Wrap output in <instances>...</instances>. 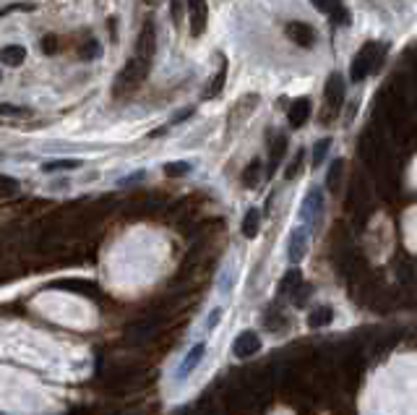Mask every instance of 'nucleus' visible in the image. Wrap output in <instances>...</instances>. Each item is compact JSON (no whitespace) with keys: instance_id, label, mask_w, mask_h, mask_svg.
Returning a JSON list of instances; mask_svg holds the SVG:
<instances>
[{"instance_id":"nucleus-1","label":"nucleus","mask_w":417,"mask_h":415,"mask_svg":"<svg viewBox=\"0 0 417 415\" xmlns=\"http://www.w3.org/2000/svg\"><path fill=\"white\" fill-rule=\"evenodd\" d=\"M154 50H157V35H154V26L144 24L141 35L136 40V50L131 55V61L123 66L118 76H115V97H126L133 95L141 84L146 81L149 71H152V61H154Z\"/></svg>"},{"instance_id":"nucleus-2","label":"nucleus","mask_w":417,"mask_h":415,"mask_svg":"<svg viewBox=\"0 0 417 415\" xmlns=\"http://www.w3.org/2000/svg\"><path fill=\"white\" fill-rule=\"evenodd\" d=\"M386 52H389V47H386L383 42L363 44V50L352 58V66H349V78L358 84V81H363V78L370 76V73H375V71L383 66V61H386Z\"/></svg>"},{"instance_id":"nucleus-3","label":"nucleus","mask_w":417,"mask_h":415,"mask_svg":"<svg viewBox=\"0 0 417 415\" xmlns=\"http://www.w3.org/2000/svg\"><path fill=\"white\" fill-rule=\"evenodd\" d=\"M342 104H344V78L339 73H332V76L326 78V89H324V115H321V121L329 123L334 115L342 110Z\"/></svg>"},{"instance_id":"nucleus-4","label":"nucleus","mask_w":417,"mask_h":415,"mask_svg":"<svg viewBox=\"0 0 417 415\" xmlns=\"http://www.w3.org/2000/svg\"><path fill=\"white\" fill-rule=\"evenodd\" d=\"M258 102H261V97L258 95H243L235 102V107H232L230 113V121H227V126H230V131H238L243 123L250 118V115L255 113V107H258Z\"/></svg>"},{"instance_id":"nucleus-5","label":"nucleus","mask_w":417,"mask_h":415,"mask_svg":"<svg viewBox=\"0 0 417 415\" xmlns=\"http://www.w3.org/2000/svg\"><path fill=\"white\" fill-rule=\"evenodd\" d=\"M186 11H188V24H191V35L201 37L206 32V18H209L206 0H186Z\"/></svg>"},{"instance_id":"nucleus-6","label":"nucleus","mask_w":417,"mask_h":415,"mask_svg":"<svg viewBox=\"0 0 417 415\" xmlns=\"http://www.w3.org/2000/svg\"><path fill=\"white\" fill-rule=\"evenodd\" d=\"M235 355H238L240 361H246V358H253L258 350H261V339L255 335L253 329H246V332H240L238 339H235V345H232Z\"/></svg>"},{"instance_id":"nucleus-7","label":"nucleus","mask_w":417,"mask_h":415,"mask_svg":"<svg viewBox=\"0 0 417 415\" xmlns=\"http://www.w3.org/2000/svg\"><path fill=\"white\" fill-rule=\"evenodd\" d=\"M284 32H287V37H290L295 44H300V47H306V50L308 47H313L315 32H313V26L306 24V21H290Z\"/></svg>"},{"instance_id":"nucleus-8","label":"nucleus","mask_w":417,"mask_h":415,"mask_svg":"<svg viewBox=\"0 0 417 415\" xmlns=\"http://www.w3.org/2000/svg\"><path fill=\"white\" fill-rule=\"evenodd\" d=\"M315 8L321 11V13H326V16L332 18V24H347L349 21V13L347 8H344V3L342 0H310Z\"/></svg>"},{"instance_id":"nucleus-9","label":"nucleus","mask_w":417,"mask_h":415,"mask_svg":"<svg viewBox=\"0 0 417 415\" xmlns=\"http://www.w3.org/2000/svg\"><path fill=\"white\" fill-rule=\"evenodd\" d=\"M224 84H227V63L222 61V66L217 68V73H214V76L206 81L204 92H201V100H217V97L222 95Z\"/></svg>"},{"instance_id":"nucleus-10","label":"nucleus","mask_w":417,"mask_h":415,"mask_svg":"<svg viewBox=\"0 0 417 415\" xmlns=\"http://www.w3.org/2000/svg\"><path fill=\"white\" fill-rule=\"evenodd\" d=\"M310 118V100L308 97H300L290 104V113H287V121H290L292 128H303Z\"/></svg>"},{"instance_id":"nucleus-11","label":"nucleus","mask_w":417,"mask_h":415,"mask_svg":"<svg viewBox=\"0 0 417 415\" xmlns=\"http://www.w3.org/2000/svg\"><path fill=\"white\" fill-rule=\"evenodd\" d=\"M321 209H324V193H321L318 188H313L306 196V204H303V209H300V215H303L306 222H315L318 215H321Z\"/></svg>"},{"instance_id":"nucleus-12","label":"nucleus","mask_w":417,"mask_h":415,"mask_svg":"<svg viewBox=\"0 0 417 415\" xmlns=\"http://www.w3.org/2000/svg\"><path fill=\"white\" fill-rule=\"evenodd\" d=\"M284 155H287V136H284V133H274L272 149H269V170H272V173L279 167V162L284 160Z\"/></svg>"},{"instance_id":"nucleus-13","label":"nucleus","mask_w":417,"mask_h":415,"mask_svg":"<svg viewBox=\"0 0 417 415\" xmlns=\"http://www.w3.org/2000/svg\"><path fill=\"white\" fill-rule=\"evenodd\" d=\"M306 248H308V227H298V230L292 233V241H290V261L292 264H298V261L306 256Z\"/></svg>"},{"instance_id":"nucleus-14","label":"nucleus","mask_w":417,"mask_h":415,"mask_svg":"<svg viewBox=\"0 0 417 415\" xmlns=\"http://www.w3.org/2000/svg\"><path fill=\"white\" fill-rule=\"evenodd\" d=\"M24 61H26V47H21V44H8V47L0 50V63H3V66L16 68V66H21Z\"/></svg>"},{"instance_id":"nucleus-15","label":"nucleus","mask_w":417,"mask_h":415,"mask_svg":"<svg viewBox=\"0 0 417 415\" xmlns=\"http://www.w3.org/2000/svg\"><path fill=\"white\" fill-rule=\"evenodd\" d=\"M334 321V308L332 306H315V311L308 316V324L313 329H321V327H329Z\"/></svg>"},{"instance_id":"nucleus-16","label":"nucleus","mask_w":417,"mask_h":415,"mask_svg":"<svg viewBox=\"0 0 417 415\" xmlns=\"http://www.w3.org/2000/svg\"><path fill=\"white\" fill-rule=\"evenodd\" d=\"M264 327L269 329V332H282V329L287 327V313H282L277 306H272V308L264 313Z\"/></svg>"},{"instance_id":"nucleus-17","label":"nucleus","mask_w":417,"mask_h":415,"mask_svg":"<svg viewBox=\"0 0 417 415\" xmlns=\"http://www.w3.org/2000/svg\"><path fill=\"white\" fill-rule=\"evenodd\" d=\"M258 227H261V212L258 209H248L246 217H243V235L246 238H255Z\"/></svg>"},{"instance_id":"nucleus-18","label":"nucleus","mask_w":417,"mask_h":415,"mask_svg":"<svg viewBox=\"0 0 417 415\" xmlns=\"http://www.w3.org/2000/svg\"><path fill=\"white\" fill-rule=\"evenodd\" d=\"M258 183H261V160H253L246 167V173H243V186L246 188H255Z\"/></svg>"},{"instance_id":"nucleus-19","label":"nucleus","mask_w":417,"mask_h":415,"mask_svg":"<svg viewBox=\"0 0 417 415\" xmlns=\"http://www.w3.org/2000/svg\"><path fill=\"white\" fill-rule=\"evenodd\" d=\"M300 287H303V277H300L298 269H290L287 275H284V279H282V293H298Z\"/></svg>"},{"instance_id":"nucleus-20","label":"nucleus","mask_w":417,"mask_h":415,"mask_svg":"<svg viewBox=\"0 0 417 415\" xmlns=\"http://www.w3.org/2000/svg\"><path fill=\"white\" fill-rule=\"evenodd\" d=\"M204 350H206V345H204V342H198V345L193 347V353H188V355H186V361H183V376H186V373H191L193 368H196L198 361L204 358Z\"/></svg>"},{"instance_id":"nucleus-21","label":"nucleus","mask_w":417,"mask_h":415,"mask_svg":"<svg viewBox=\"0 0 417 415\" xmlns=\"http://www.w3.org/2000/svg\"><path fill=\"white\" fill-rule=\"evenodd\" d=\"M81 167V160H55V162H44V173H55V170H76Z\"/></svg>"},{"instance_id":"nucleus-22","label":"nucleus","mask_w":417,"mask_h":415,"mask_svg":"<svg viewBox=\"0 0 417 415\" xmlns=\"http://www.w3.org/2000/svg\"><path fill=\"white\" fill-rule=\"evenodd\" d=\"M342 170H344V162H342V160H337V162L329 167V178H326L329 191H337V186H339V181H342Z\"/></svg>"},{"instance_id":"nucleus-23","label":"nucleus","mask_w":417,"mask_h":415,"mask_svg":"<svg viewBox=\"0 0 417 415\" xmlns=\"http://www.w3.org/2000/svg\"><path fill=\"white\" fill-rule=\"evenodd\" d=\"M164 173L170 178H183V175L191 173V162H167L164 164Z\"/></svg>"},{"instance_id":"nucleus-24","label":"nucleus","mask_w":417,"mask_h":415,"mask_svg":"<svg viewBox=\"0 0 417 415\" xmlns=\"http://www.w3.org/2000/svg\"><path fill=\"white\" fill-rule=\"evenodd\" d=\"M329 149H332V138H321V141L315 144V149H313V164L315 167L326 160V152H329Z\"/></svg>"},{"instance_id":"nucleus-25","label":"nucleus","mask_w":417,"mask_h":415,"mask_svg":"<svg viewBox=\"0 0 417 415\" xmlns=\"http://www.w3.org/2000/svg\"><path fill=\"white\" fill-rule=\"evenodd\" d=\"M63 290H76V293H94L92 282H78V279H68V282H55Z\"/></svg>"},{"instance_id":"nucleus-26","label":"nucleus","mask_w":417,"mask_h":415,"mask_svg":"<svg viewBox=\"0 0 417 415\" xmlns=\"http://www.w3.org/2000/svg\"><path fill=\"white\" fill-rule=\"evenodd\" d=\"M40 47H42L44 55H55V52L60 50V40L58 35H44L42 42H40Z\"/></svg>"},{"instance_id":"nucleus-27","label":"nucleus","mask_w":417,"mask_h":415,"mask_svg":"<svg viewBox=\"0 0 417 415\" xmlns=\"http://www.w3.org/2000/svg\"><path fill=\"white\" fill-rule=\"evenodd\" d=\"M0 115H3V118H21V115H29V110L18 107V104L0 102Z\"/></svg>"},{"instance_id":"nucleus-28","label":"nucleus","mask_w":417,"mask_h":415,"mask_svg":"<svg viewBox=\"0 0 417 415\" xmlns=\"http://www.w3.org/2000/svg\"><path fill=\"white\" fill-rule=\"evenodd\" d=\"M303 157H306V152H303V149H298V155H295V160H292L290 167H287V173H284V178H287V181H292V178L300 173V167H303Z\"/></svg>"},{"instance_id":"nucleus-29","label":"nucleus","mask_w":417,"mask_h":415,"mask_svg":"<svg viewBox=\"0 0 417 415\" xmlns=\"http://www.w3.org/2000/svg\"><path fill=\"white\" fill-rule=\"evenodd\" d=\"M99 52H102L99 42H97V40H92L89 44H84V47H81V58H86V61H92V58H97Z\"/></svg>"},{"instance_id":"nucleus-30","label":"nucleus","mask_w":417,"mask_h":415,"mask_svg":"<svg viewBox=\"0 0 417 415\" xmlns=\"http://www.w3.org/2000/svg\"><path fill=\"white\" fill-rule=\"evenodd\" d=\"M172 18L175 24H183V0H172Z\"/></svg>"},{"instance_id":"nucleus-31","label":"nucleus","mask_w":417,"mask_h":415,"mask_svg":"<svg viewBox=\"0 0 417 415\" xmlns=\"http://www.w3.org/2000/svg\"><path fill=\"white\" fill-rule=\"evenodd\" d=\"M193 110H196V107H183V113L175 115V118H172V123H180V121H186V118H191V115H193Z\"/></svg>"},{"instance_id":"nucleus-32","label":"nucleus","mask_w":417,"mask_h":415,"mask_svg":"<svg viewBox=\"0 0 417 415\" xmlns=\"http://www.w3.org/2000/svg\"><path fill=\"white\" fill-rule=\"evenodd\" d=\"M219 316H222V308H217V311H214L212 316H209V321H206V324H209V329L217 327V321H219Z\"/></svg>"},{"instance_id":"nucleus-33","label":"nucleus","mask_w":417,"mask_h":415,"mask_svg":"<svg viewBox=\"0 0 417 415\" xmlns=\"http://www.w3.org/2000/svg\"><path fill=\"white\" fill-rule=\"evenodd\" d=\"M21 8H29V6H11V8H0V16H8L11 11H21Z\"/></svg>"},{"instance_id":"nucleus-34","label":"nucleus","mask_w":417,"mask_h":415,"mask_svg":"<svg viewBox=\"0 0 417 415\" xmlns=\"http://www.w3.org/2000/svg\"><path fill=\"white\" fill-rule=\"evenodd\" d=\"M146 6H157V3H159V0H144Z\"/></svg>"}]
</instances>
